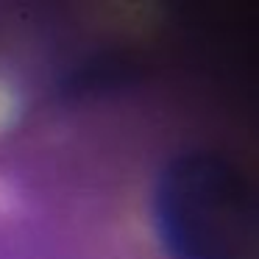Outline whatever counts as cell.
I'll return each instance as SVG.
<instances>
[{
  "label": "cell",
  "instance_id": "cell-1",
  "mask_svg": "<svg viewBox=\"0 0 259 259\" xmlns=\"http://www.w3.org/2000/svg\"><path fill=\"white\" fill-rule=\"evenodd\" d=\"M156 223L176 259H251L256 198L248 179L229 162L190 153L162 173Z\"/></svg>",
  "mask_w": 259,
  "mask_h": 259
}]
</instances>
